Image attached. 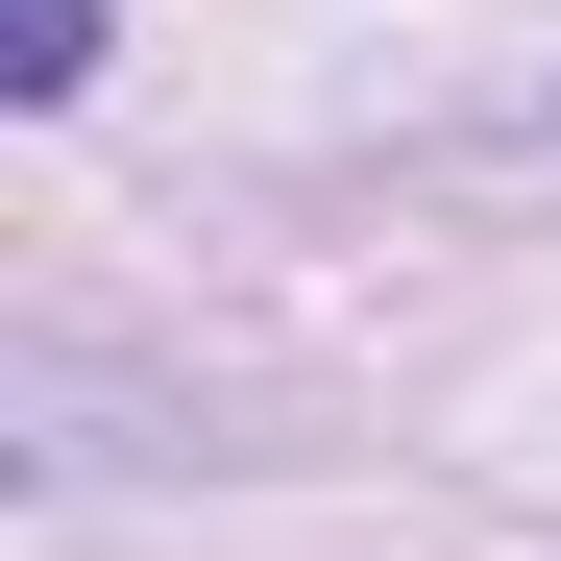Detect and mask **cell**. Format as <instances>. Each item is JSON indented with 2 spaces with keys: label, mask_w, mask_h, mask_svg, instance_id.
Listing matches in <instances>:
<instances>
[{
  "label": "cell",
  "mask_w": 561,
  "mask_h": 561,
  "mask_svg": "<svg viewBox=\"0 0 561 561\" xmlns=\"http://www.w3.org/2000/svg\"><path fill=\"white\" fill-rule=\"evenodd\" d=\"M99 73V0H25V49H0V99H73Z\"/></svg>",
  "instance_id": "cell-1"
}]
</instances>
